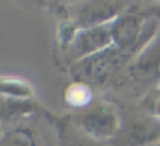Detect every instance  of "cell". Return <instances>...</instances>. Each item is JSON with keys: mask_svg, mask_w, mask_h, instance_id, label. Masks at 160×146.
<instances>
[{"mask_svg": "<svg viewBox=\"0 0 160 146\" xmlns=\"http://www.w3.org/2000/svg\"><path fill=\"white\" fill-rule=\"evenodd\" d=\"M88 97H90L88 90L84 87V86H80V84L73 86V87L69 90V93H68L69 101L72 103V104H76V105L84 104V103L88 100Z\"/></svg>", "mask_w": 160, "mask_h": 146, "instance_id": "cell-1", "label": "cell"}]
</instances>
